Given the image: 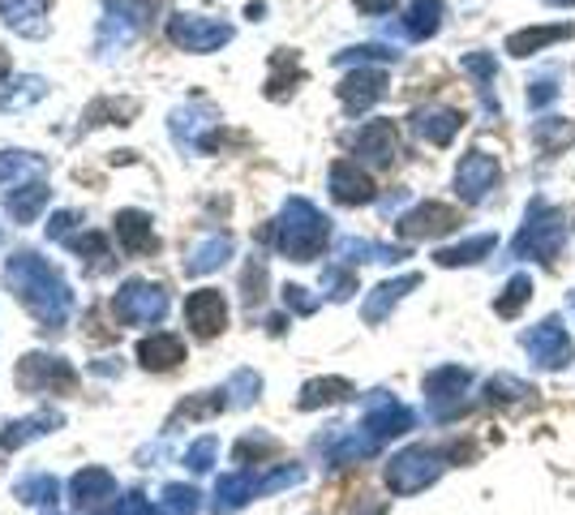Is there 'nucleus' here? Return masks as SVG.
Masks as SVG:
<instances>
[{"instance_id": "22", "label": "nucleus", "mask_w": 575, "mask_h": 515, "mask_svg": "<svg viewBox=\"0 0 575 515\" xmlns=\"http://www.w3.org/2000/svg\"><path fill=\"white\" fill-rule=\"evenodd\" d=\"M61 426H65V417H61V412H47V408L22 417V421H9V426L0 430V451H18V447H26V442H35V438L61 430Z\"/></svg>"}, {"instance_id": "41", "label": "nucleus", "mask_w": 575, "mask_h": 515, "mask_svg": "<svg viewBox=\"0 0 575 515\" xmlns=\"http://www.w3.org/2000/svg\"><path fill=\"white\" fill-rule=\"evenodd\" d=\"M263 391V378L254 374V369H236L228 378V387H224V396H228V408H245V404H254Z\"/></svg>"}, {"instance_id": "24", "label": "nucleus", "mask_w": 575, "mask_h": 515, "mask_svg": "<svg viewBox=\"0 0 575 515\" xmlns=\"http://www.w3.org/2000/svg\"><path fill=\"white\" fill-rule=\"evenodd\" d=\"M138 361H142L147 369H155V374H163V369H172V365L185 361V340L172 335V331H155V335H147V340L138 344Z\"/></svg>"}, {"instance_id": "35", "label": "nucleus", "mask_w": 575, "mask_h": 515, "mask_svg": "<svg viewBox=\"0 0 575 515\" xmlns=\"http://www.w3.org/2000/svg\"><path fill=\"white\" fill-rule=\"evenodd\" d=\"M47 95V82L35 78V74H26V78H4L0 82V108L4 112H13V108H31Z\"/></svg>"}, {"instance_id": "39", "label": "nucleus", "mask_w": 575, "mask_h": 515, "mask_svg": "<svg viewBox=\"0 0 575 515\" xmlns=\"http://www.w3.org/2000/svg\"><path fill=\"white\" fill-rule=\"evenodd\" d=\"M43 172V159L31 151H4L0 155V185H18L22 176H39Z\"/></svg>"}, {"instance_id": "37", "label": "nucleus", "mask_w": 575, "mask_h": 515, "mask_svg": "<svg viewBox=\"0 0 575 515\" xmlns=\"http://www.w3.org/2000/svg\"><path fill=\"white\" fill-rule=\"evenodd\" d=\"M533 142H537L545 155H563L575 142V125L563 117H541L537 125H533Z\"/></svg>"}, {"instance_id": "11", "label": "nucleus", "mask_w": 575, "mask_h": 515, "mask_svg": "<svg viewBox=\"0 0 575 515\" xmlns=\"http://www.w3.org/2000/svg\"><path fill=\"white\" fill-rule=\"evenodd\" d=\"M502 181V163L494 155H486V151H468L460 159V168H456V190H460L464 202H486L494 190H499Z\"/></svg>"}, {"instance_id": "45", "label": "nucleus", "mask_w": 575, "mask_h": 515, "mask_svg": "<svg viewBox=\"0 0 575 515\" xmlns=\"http://www.w3.org/2000/svg\"><path fill=\"white\" fill-rule=\"evenodd\" d=\"M241 288H245V305H249V310L263 305V297H267V262H263V258H254V262L245 267Z\"/></svg>"}, {"instance_id": "50", "label": "nucleus", "mask_w": 575, "mask_h": 515, "mask_svg": "<svg viewBox=\"0 0 575 515\" xmlns=\"http://www.w3.org/2000/svg\"><path fill=\"white\" fill-rule=\"evenodd\" d=\"M284 305H288L292 314L309 318L318 310V297H309V288H301V283H288V288H284Z\"/></svg>"}, {"instance_id": "10", "label": "nucleus", "mask_w": 575, "mask_h": 515, "mask_svg": "<svg viewBox=\"0 0 575 515\" xmlns=\"http://www.w3.org/2000/svg\"><path fill=\"white\" fill-rule=\"evenodd\" d=\"M18 387L22 391H47V396L52 391H74L77 374L65 357L31 353V357H22V365H18Z\"/></svg>"}, {"instance_id": "58", "label": "nucleus", "mask_w": 575, "mask_h": 515, "mask_svg": "<svg viewBox=\"0 0 575 515\" xmlns=\"http://www.w3.org/2000/svg\"><path fill=\"white\" fill-rule=\"evenodd\" d=\"M572 314H575V292H572Z\"/></svg>"}, {"instance_id": "19", "label": "nucleus", "mask_w": 575, "mask_h": 515, "mask_svg": "<svg viewBox=\"0 0 575 515\" xmlns=\"http://www.w3.org/2000/svg\"><path fill=\"white\" fill-rule=\"evenodd\" d=\"M47 9H52V0H0L4 26L26 35V40H43L47 35Z\"/></svg>"}, {"instance_id": "36", "label": "nucleus", "mask_w": 575, "mask_h": 515, "mask_svg": "<svg viewBox=\"0 0 575 515\" xmlns=\"http://www.w3.org/2000/svg\"><path fill=\"white\" fill-rule=\"evenodd\" d=\"M348 396H352V383H348V378H313V383H306V387H301V399H297V408L313 412V408L340 404V399H348Z\"/></svg>"}, {"instance_id": "13", "label": "nucleus", "mask_w": 575, "mask_h": 515, "mask_svg": "<svg viewBox=\"0 0 575 515\" xmlns=\"http://www.w3.org/2000/svg\"><path fill=\"white\" fill-rule=\"evenodd\" d=\"M379 447H383V442H374V438L365 434V430H348V426H336L331 434L313 438V451H318L322 460H331V469L361 464V460H370Z\"/></svg>"}, {"instance_id": "2", "label": "nucleus", "mask_w": 575, "mask_h": 515, "mask_svg": "<svg viewBox=\"0 0 575 515\" xmlns=\"http://www.w3.org/2000/svg\"><path fill=\"white\" fill-rule=\"evenodd\" d=\"M267 237L275 240V249H279L284 258L313 262V258L327 249V240H331V219L309 199H288L284 211H279V219L270 224Z\"/></svg>"}, {"instance_id": "28", "label": "nucleus", "mask_w": 575, "mask_h": 515, "mask_svg": "<svg viewBox=\"0 0 575 515\" xmlns=\"http://www.w3.org/2000/svg\"><path fill=\"white\" fill-rule=\"evenodd\" d=\"M438 26H443V0H413L395 31H400L404 40L422 43L429 40V35H438Z\"/></svg>"}, {"instance_id": "12", "label": "nucleus", "mask_w": 575, "mask_h": 515, "mask_svg": "<svg viewBox=\"0 0 575 515\" xmlns=\"http://www.w3.org/2000/svg\"><path fill=\"white\" fill-rule=\"evenodd\" d=\"M456 228H460V211L447 206V202H422V206H413L408 215H400V224H395V233L408 240L447 237V233H456Z\"/></svg>"}, {"instance_id": "7", "label": "nucleus", "mask_w": 575, "mask_h": 515, "mask_svg": "<svg viewBox=\"0 0 575 515\" xmlns=\"http://www.w3.org/2000/svg\"><path fill=\"white\" fill-rule=\"evenodd\" d=\"M468 387H472V369H464V365H438L429 378H425V399H429V408H434V417L438 421H451L456 412L468 408Z\"/></svg>"}, {"instance_id": "54", "label": "nucleus", "mask_w": 575, "mask_h": 515, "mask_svg": "<svg viewBox=\"0 0 575 515\" xmlns=\"http://www.w3.org/2000/svg\"><path fill=\"white\" fill-rule=\"evenodd\" d=\"M74 224H77L74 211H56V215H52V224H47V237H52V240H65Z\"/></svg>"}, {"instance_id": "6", "label": "nucleus", "mask_w": 575, "mask_h": 515, "mask_svg": "<svg viewBox=\"0 0 575 515\" xmlns=\"http://www.w3.org/2000/svg\"><path fill=\"white\" fill-rule=\"evenodd\" d=\"M232 22L224 18H206V13H177L168 22V40L185 52H220L224 43H232Z\"/></svg>"}, {"instance_id": "43", "label": "nucleus", "mask_w": 575, "mask_h": 515, "mask_svg": "<svg viewBox=\"0 0 575 515\" xmlns=\"http://www.w3.org/2000/svg\"><path fill=\"white\" fill-rule=\"evenodd\" d=\"M365 61H400L395 47H383V43H361V47H348V52H336V65H365Z\"/></svg>"}, {"instance_id": "47", "label": "nucleus", "mask_w": 575, "mask_h": 515, "mask_svg": "<svg viewBox=\"0 0 575 515\" xmlns=\"http://www.w3.org/2000/svg\"><path fill=\"white\" fill-rule=\"evenodd\" d=\"M215 455H220V442L206 434V438H198L190 451H185V464H190V473H206V469L215 464Z\"/></svg>"}, {"instance_id": "14", "label": "nucleus", "mask_w": 575, "mask_h": 515, "mask_svg": "<svg viewBox=\"0 0 575 515\" xmlns=\"http://www.w3.org/2000/svg\"><path fill=\"white\" fill-rule=\"evenodd\" d=\"M168 125H172L177 147H185V151H211L215 129H220V117H215L211 108L193 104V108H177V112L168 117Z\"/></svg>"}, {"instance_id": "1", "label": "nucleus", "mask_w": 575, "mask_h": 515, "mask_svg": "<svg viewBox=\"0 0 575 515\" xmlns=\"http://www.w3.org/2000/svg\"><path fill=\"white\" fill-rule=\"evenodd\" d=\"M4 283H9V292H13L47 331H61V326L70 322V314H74V288L65 283V276H61L47 258H39L35 249L9 254Z\"/></svg>"}, {"instance_id": "57", "label": "nucleus", "mask_w": 575, "mask_h": 515, "mask_svg": "<svg viewBox=\"0 0 575 515\" xmlns=\"http://www.w3.org/2000/svg\"><path fill=\"white\" fill-rule=\"evenodd\" d=\"M545 4H554V9H572L575 0H545Z\"/></svg>"}, {"instance_id": "31", "label": "nucleus", "mask_w": 575, "mask_h": 515, "mask_svg": "<svg viewBox=\"0 0 575 515\" xmlns=\"http://www.w3.org/2000/svg\"><path fill=\"white\" fill-rule=\"evenodd\" d=\"M336 258H340V262H400V258H408V249L379 245V240H365V237H344V240H336Z\"/></svg>"}, {"instance_id": "55", "label": "nucleus", "mask_w": 575, "mask_h": 515, "mask_svg": "<svg viewBox=\"0 0 575 515\" xmlns=\"http://www.w3.org/2000/svg\"><path fill=\"white\" fill-rule=\"evenodd\" d=\"M395 4H400V0H356V9H361V13H374V18H379V13H391Z\"/></svg>"}, {"instance_id": "27", "label": "nucleus", "mask_w": 575, "mask_h": 515, "mask_svg": "<svg viewBox=\"0 0 575 515\" xmlns=\"http://www.w3.org/2000/svg\"><path fill=\"white\" fill-rule=\"evenodd\" d=\"M138 35V22H134V13H129V4H108V13H104V22H99V56H113L120 52L125 43Z\"/></svg>"}, {"instance_id": "44", "label": "nucleus", "mask_w": 575, "mask_h": 515, "mask_svg": "<svg viewBox=\"0 0 575 515\" xmlns=\"http://www.w3.org/2000/svg\"><path fill=\"white\" fill-rule=\"evenodd\" d=\"M486 396L494 399V404H511V399H524V396H533V387L524 383V378H515V374H494L490 383H486Z\"/></svg>"}, {"instance_id": "38", "label": "nucleus", "mask_w": 575, "mask_h": 515, "mask_svg": "<svg viewBox=\"0 0 575 515\" xmlns=\"http://www.w3.org/2000/svg\"><path fill=\"white\" fill-rule=\"evenodd\" d=\"M198 507H202V494L185 481H172V485H163L155 515H198Z\"/></svg>"}, {"instance_id": "16", "label": "nucleus", "mask_w": 575, "mask_h": 515, "mask_svg": "<svg viewBox=\"0 0 575 515\" xmlns=\"http://www.w3.org/2000/svg\"><path fill=\"white\" fill-rule=\"evenodd\" d=\"M352 151H356V159H365L374 168L395 163V155H400V129H395V120H370L365 129H356Z\"/></svg>"}, {"instance_id": "20", "label": "nucleus", "mask_w": 575, "mask_h": 515, "mask_svg": "<svg viewBox=\"0 0 575 515\" xmlns=\"http://www.w3.org/2000/svg\"><path fill=\"white\" fill-rule=\"evenodd\" d=\"M116 240H120V249H125L129 258H138V254H155V249H159L155 228H151V215H147V211H120V215H116Z\"/></svg>"}, {"instance_id": "3", "label": "nucleus", "mask_w": 575, "mask_h": 515, "mask_svg": "<svg viewBox=\"0 0 575 515\" xmlns=\"http://www.w3.org/2000/svg\"><path fill=\"white\" fill-rule=\"evenodd\" d=\"M572 240V215L563 206L545 199H533L520 233L511 240V254L515 258H529V262H558V254L567 249Z\"/></svg>"}, {"instance_id": "33", "label": "nucleus", "mask_w": 575, "mask_h": 515, "mask_svg": "<svg viewBox=\"0 0 575 515\" xmlns=\"http://www.w3.org/2000/svg\"><path fill=\"white\" fill-rule=\"evenodd\" d=\"M13 498L22 503V507H56V498H61V481L52 473H26L18 485H13Z\"/></svg>"}, {"instance_id": "34", "label": "nucleus", "mask_w": 575, "mask_h": 515, "mask_svg": "<svg viewBox=\"0 0 575 515\" xmlns=\"http://www.w3.org/2000/svg\"><path fill=\"white\" fill-rule=\"evenodd\" d=\"M494 245H499L494 233H477V237L460 240V245H451V249H438L434 262H438V267H468V262H481L486 254H494Z\"/></svg>"}, {"instance_id": "15", "label": "nucleus", "mask_w": 575, "mask_h": 515, "mask_svg": "<svg viewBox=\"0 0 575 515\" xmlns=\"http://www.w3.org/2000/svg\"><path fill=\"white\" fill-rule=\"evenodd\" d=\"M185 322L193 326V335L215 340V335L228 326V301H224V292H215V288H198V292H190V301H185Z\"/></svg>"}, {"instance_id": "29", "label": "nucleus", "mask_w": 575, "mask_h": 515, "mask_svg": "<svg viewBox=\"0 0 575 515\" xmlns=\"http://www.w3.org/2000/svg\"><path fill=\"white\" fill-rule=\"evenodd\" d=\"M47 199H52V190H47V181H26V185H13L9 194H4V211L18 219V224H35L39 211L47 206Z\"/></svg>"}, {"instance_id": "23", "label": "nucleus", "mask_w": 575, "mask_h": 515, "mask_svg": "<svg viewBox=\"0 0 575 515\" xmlns=\"http://www.w3.org/2000/svg\"><path fill=\"white\" fill-rule=\"evenodd\" d=\"M116 498V476L108 469H82L74 476V503L82 512H104V503Z\"/></svg>"}, {"instance_id": "21", "label": "nucleus", "mask_w": 575, "mask_h": 515, "mask_svg": "<svg viewBox=\"0 0 575 515\" xmlns=\"http://www.w3.org/2000/svg\"><path fill=\"white\" fill-rule=\"evenodd\" d=\"M413 288H422V276H417V271H408V276L379 283V288H374V292L365 297V305H361V318H365V322H383V318L391 314V310H395V305H400V301H404V297H408Z\"/></svg>"}, {"instance_id": "52", "label": "nucleus", "mask_w": 575, "mask_h": 515, "mask_svg": "<svg viewBox=\"0 0 575 515\" xmlns=\"http://www.w3.org/2000/svg\"><path fill=\"white\" fill-rule=\"evenodd\" d=\"M558 95H563V90H558V82H554V74H550V78L533 82V90H529V104H533V108H550Z\"/></svg>"}, {"instance_id": "4", "label": "nucleus", "mask_w": 575, "mask_h": 515, "mask_svg": "<svg viewBox=\"0 0 575 515\" xmlns=\"http://www.w3.org/2000/svg\"><path fill=\"white\" fill-rule=\"evenodd\" d=\"M447 460H451V451L404 447V451L391 455V464H386V485H391L395 494H422V490H429V485L443 476Z\"/></svg>"}, {"instance_id": "9", "label": "nucleus", "mask_w": 575, "mask_h": 515, "mask_svg": "<svg viewBox=\"0 0 575 515\" xmlns=\"http://www.w3.org/2000/svg\"><path fill=\"white\" fill-rule=\"evenodd\" d=\"M413 426H417L413 408H404L395 396H386V391H370L365 396V421H361V430L374 438V442H391V438L408 434Z\"/></svg>"}, {"instance_id": "51", "label": "nucleus", "mask_w": 575, "mask_h": 515, "mask_svg": "<svg viewBox=\"0 0 575 515\" xmlns=\"http://www.w3.org/2000/svg\"><path fill=\"white\" fill-rule=\"evenodd\" d=\"M95 515H155V507L142 494H125V498H113V512H95Z\"/></svg>"}, {"instance_id": "40", "label": "nucleus", "mask_w": 575, "mask_h": 515, "mask_svg": "<svg viewBox=\"0 0 575 515\" xmlns=\"http://www.w3.org/2000/svg\"><path fill=\"white\" fill-rule=\"evenodd\" d=\"M529 297H533V279L529 276H511L507 283V292H502L499 301H494V314L499 318H515L524 305H529Z\"/></svg>"}, {"instance_id": "53", "label": "nucleus", "mask_w": 575, "mask_h": 515, "mask_svg": "<svg viewBox=\"0 0 575 515\" xmlns=\"http://www.w3.org/2000/svg\"><path fill=\"white\" fill-rule=\"evenodd\" d=\"M129 4V13H134V22H138V31H147L155 22V13L168 4V0H125Z\"/></svg>"}, {"instance_id": "42", "label": "nucleus", "mask_w": 575, "mask_h": 515, "mask_svg": "<svg viewBox=\"0 0 575 515\" xmlns=\"http://www.w3.org/2000/svg\"><path fill=\"white\" fill-rule=\"evenodd\" d=\"M322 292H327L331 301H348V297L356 292V276L348 271V262H331V267L322 271Z\"/></svg>"}, {"instance_id": "8", "label": "nucleus", "mask_w": 575, "mask_h": 515, "mask_svg": "<svg viewBox=\"0 0 575 515\" xmlns=\"http://www.w3.org/2000/svg\"><path fill=\"white\" fill-rule=\"evenodd\" d=\"M520 344H524V353L537 361L541 369H567L575 357L572 335H567V326L558 318H541L533 331L520 335Z\"/></svg>"}, {"instance_id": "5", "label": "nucleus", "mask_w": 575, "mask_h": 515, "mask_svg": "<svg viewBox=\"0 0 575 515\" xmlns=\"http://www.w3.org/2000/svg\"><path fill=\"white\" fill-rule=\"evenodd\" d=\"M113 314L125 322V326H155L168 314V292L151 283V279H129L120 283L113 297Z\"/></svg>"}, {"instance_id": "17", "label": "nucleus", "mask_w": 575, "mask_h": 515, "mask_svg": "<svg viewBox=\"0 0 575 515\" xmlns=\"http://www.w3.org/2000/svg\"><path fill=\"white\" fill-rule=\"evenodd\" d=\"M327 185H331V199L340 202V206H365V202H374V181L352 159H336L331 163Z\"/></svg>"}, {"instance_id": "30", "label": "nucleus", "mask_w": 575, "mask_h": 515, "mask_svg": "<svg viewBox=\"0 0 575 515\" xmlns=\"http://www.w3.org/2000/svg\"><path fill=\"white\" fill-rule=\"evenodd\" d=\"M254 494H258V476H249L245 469H236V473L215 481V498H211V503H215V512L220 515H232V512H241Z\"/></svg>"}, {"instance_id": "32", "label": "nucleus", "mask_w": 575, "mask_h": 515, "mask_svg": "<svg viewBox=\"0 0 575 515\" xmlns=\"http://www.w3.org/2000/svg\"><path fill=\"white\" fill-rule=\"evenodd\" d=\"M558 40H572V22H554V26H524V31H515L511 40H507V52L511 56H533L541 47H550V43Z\"/></svg>"}, {"instance_id": "46", "label": "nucleus", "mask_w": 575, "mask_h": 515, "mask_svg": "<svg viewBox=\"0 0 575 515\" xmlns=\"http://www.w3.org/2000/svg\"><path fill=\"white\" fill-rule=\"evenodd\" d=\"M270 451H275V438H270V434H245L241 442H236L232 460H236V464H249V460L258 464V460H263V455H270Z\"/></svg>"}, {"instance_id": "25", "label": "nucleus", "mask_w": 575, "mask_h": 515, "mask_svg": "<svg viewBox=\"0 0 575 515\" xmlns=\"http://www.w3.org/2000/svg\"><path fill=\"white\" fill-rule=\"evenodd\" d=\"M413 129L422 133L425 142H434V147H451L456 133L464 129V117L456 108H422V112L413 117Z\"/></svg>"}, {"instance_id": "49", "label": "nucleus", "mask_w": 575, "mask_h": 515, "mask_svg": "<svg viewBox=\"0 0 575 515\" xmlns=\"http://www.w3.org/2000/svg\"><path fill=\"white\" fill-rule=\"evenodd\" d=\"M301 469L297 464H279L275 473L258 476V494H275V490H288V485H301Z\"/></svg>"}, {"instance_id": "48", "label": "nucleus", "mask_w": 575, "mask_h": 515, "mask_svg": "<svg viewBox=\"0 0 575 515\" xmlns=\"http://www.w3.org/2000/svg\"><path fill=\"white\" fill-rule=\"evenodd\" d=\"M65 245L74 249L77 258H108V237L104 233H77V237H65Z\"/></svg>"}, {"instance_id": "18", "label": "nucleus", "mask_w": 575, "mask_h": 515, "mask_svg": "<svg viewBox=\"0 0 575 515\" xmlns=\"http://www.w3.org/2000/svg\"><path fill=\"white\" fill-rule=\"evenodd\" d=\"M336 90H340V104H344L348 112L361 117L365 108H374L386 95V74L383 69H356V74H348Z\"/></svg>"}, {"instance_id": "26", "label": "nucleus", "mask_w": 575, "mask_h": 515, "mask_svg": "<svg viewBox=\"0 0 575 515\" xmlns=\"http://www.w3.org/2000/svg\"><path fill=\"white\" fill-rule=\"evenodd\" d=\"M228 258H232V237L228 233H211V237H202L190 254H185V276H211V271H220Z\"/></svg>"}, {"instance_id": "56", "label": "nucleus", "mask_w": 575, "mask_h": 515, "mask_svg": "<svg viewBox=\"0 0 575 515\" xmlns=\"http://www.w3.org/2000/svg\"><path fill=\"white\" fill-rule=\"evenodd\" d=\"M352 515H386V498H361Z\"/></svg>"}]
</instances>
